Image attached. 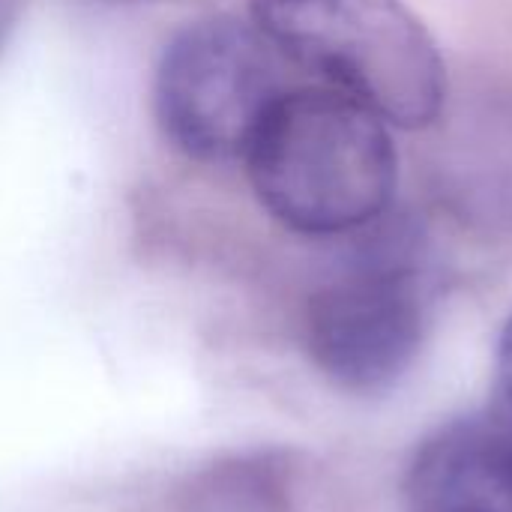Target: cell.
<instances>
[{
    "label": "cell",
    "mask_w": 512,
    "mask_h": 512,
    "mask_svg": "<svg viewBox=\"0 0 512 512\" xmlns=\"http://www.w3.org/2000/svg\"><path fill=\"white\" fill-rule=\"evenodd\" d=\"M21 9H24V0H0V45L15 30V24L21 18Z\"/></svg>",
    "instance_id": "obj_8"
},
{
    "label": "cell",
    "mask_w": 512,
    "mask_h": 512,
    "mask_svg": "<svg viewBox=\"0 0 512 512\" xmlns=\"http://www.w3.org/2000/svg\"><path fill=\"white\" fill-rule=\"evenodd\" d=\"M120 3H135V0H120Z\"/></svg>",
    "instance_id": "obj_9"
},
{
    "label": "cell",
    "mask_w": 512,
    "mask_h": 512,
    "mask_svg": "<svg viewBox=\"0 0 512 512\" xmlns=\"http://www.w3.org/2000/svg\"><path fill=\"white\" fill-rule=\"evenodd\" d=\"M429 327V282L408 243L372 246L306 309V345L315 366L348 393L396 387L420 357Z\"/></svg>",
    "instance_id": "obj_4"
},
{
    "label": "cell",
    "mask_w": 512,
    "mask_h": 512,
    "mask_svg": "<svg viewBox=\"0 0 512 512\" xmlns=\"http://www.w3.org/2000/svg\"><path fill=\"white\" fill-rule=\"evenodd\" d=\"M243 162L261 207L309 237L375 225L390 210L399 180L387 123L327 84L288 87L261 120Z\"/></svg>",
    "instance_id": "obj_1"
},
{
    "label": "cell",
    "mask_w": 512,
    "mask_h": 512,
    "mask_svg": "<svg viewBox=\"0 0 512 512\" xmlns=\"http://www.w3.org/2000/svg\"><path fill=\"white\" fill-rule=\"evenodd\" d=\"M408 512H512V417H465L429 435L405 474Z\"/></svg>",
    "instance_id": "obj_5"
},
{
    "label": "cell",
    "mask_w": 512,
    "mask_h": 512,
    "mask_svg": "<svg viewBox=\"0 0 512 512\" xmlns=\"http://www.w3.org/2000/svg\"><path fill=\"white\" fill-rule=\"evenodd\" d=\"M495 369H498V390L504 399V414L512 417V315L507 318L501 339H498V357H495Z\"/></svg>",
    "instance_id": "obj_7"
},
{
    "label": "cell",
    "mask_w": 512,
    "mask_h": 512,
    "mask_svg": "<svg viewBox=\"0 0 512 512\" xmlns=\"http://www.w3.org/2000/svg\"><path fill=\"white\" fill-rule=\"evenodd\" d=\"M285 57L246 18H204L165 45L153 78L162 135L195 162L243 159L288 90Z\"/></svg>",
    "instance_id": "obj_3"
},
{
    "label": "cell",
    "mask_w": 512,
    "mask_h": 512,
    "mask_svg": "<svg viewBox=\"0 0 512 512\" xmlns=\"http://www.w3.org/2000/svg\"><path fill=\"white\" fill-rule=\"evenodd\" d=\"M294 468L279 453H246L222 459L180 492V512H288Z\"/></svg>",
    "instance_id": "obj_6"
},
{
    "label": "cell",
    "mask_w": 512,
    "mask_h": 512,
    "mask_svg": "<svg viewBox=\"0 0 512 512\" xmlns=\"http://www.w3.org/2000/svg\"><path fill=\"white\" fill-rule=\"evenodd\" d=\"M249 21L291 66L354 96L387 126L426 129L441 117V51L402 0H249Z\"/></svg>",
    "instance_id": "obj_2"
}]
</instances>
